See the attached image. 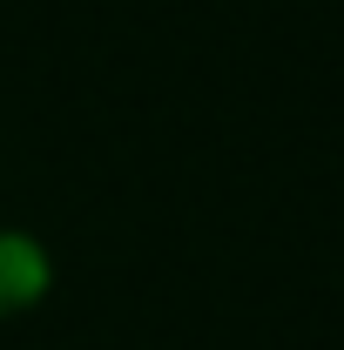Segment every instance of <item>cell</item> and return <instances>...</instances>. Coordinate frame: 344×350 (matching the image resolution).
Segmentation results:
<instances>
[{"label":"cell","instance_id":"cell-1","mask_svg":"<svg viewBox=\"0 0 344 350\" xmlns=\"http://www.w3.org/2000/svg\"><path fill=\"white\" fill-rule=\"evenodd\" d=\"M47 290H54L47 243L27 236V229H0V323H7V317H27Z\"/></svg>","mask_w":344,"mask_h":350}]
</instances>
